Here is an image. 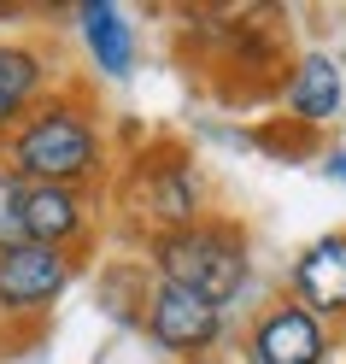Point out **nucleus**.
<instances>
[{"mask_svg": "<svg viewBox=\"0 0 346 364\" xmlns=\"http://www.w3.org/2000/svg\"><path fill=\"white\" fill-rule=\"evenodd\" d=\"M77 24H82V41H88V53H94V65L106 77H129L135 71V36L124 24V12L112 6V0H82L77 6Z\"/></svg>", "mask_w": 346, "mask_h": 364, "instance_id": "9b49d317", "label": "nucleus"}, {"mask_svg": "<svg viewBox=\"0 0 346 364\" xmlns=\"http://www.w3.org/2000/svg\"><path fill=\"white\" fill-rule=\"evenodd\" d=\"M323 358H329V323L311 317L306 306L282 300L252 323L247 364H323Z\"/></svg>", "mask_w": 346, "mask_h": 364, "instance_id": "423d86ee", "label": "nucleus"}, {"mask_svg": "<svg viewBox=\"0 0 346 364\" xmlns=\"http://www.w3.org/2000/svg\"><path fill=\"white\" fill-rule=\"evenodd\" d=\"M141 212L153 223V235H176V230H188V223L205 218V188H200L194 165L176 147L147 159V171H141Z\"/></svg>", "mask_w": 346, "mask_h": 364, "instance_id": "39448f33", "label": "nucleus"}, {"mask_svg": "<svg viewBox=\"0 0 346 364\" xmlns=\"http://www.w3.org/2000/svg\"><path fill=\"white\" fill-rule=\"evenodd\" d=\"M323 171H329V176H335V182H346V147H335V153H329V159H323Z\"/></svg>", "mask_w": 346, "mask_h": 364, "instance_id": "ddd939ff", "label": "nucleus"}, {"mask_svg": "<svg viewBox=\"0 0 346 364\" xmlns=\"http://www.w3.org/2000/svg\"><path fill=\"white\" fill-rule=\"evenodd\" d=\"M88 235V200L82 188H59V182H30V241L36 247H77Z\"/></svg>", "mask_w": 346, "mask_h": 364, "instance_id": "9d476101", "label": "nucleus"}, {"mask_svg": "<svg viewBox=\"0 0 346 364\" xmlns=\"http://www.w3.org/2000/svg\"><path fill=\"white\" fill-rule=\"evenodd\" d=\"M12 176L24 182H59V188H82L100 176V124L82 95H48L24 124L0 147Z\"/></svg>", "mask_w": 346, "mask_h": 364, "instance_id": "f257e3e1", "label": "nucleus"}, {"mask_svg": "<svg viewBox=\"0 0 346 364\" xmlns=\"http://www.w3.org/2000/svg\"><path fill=\"white\" fill-rule=\"evenodd\" d=\"M77 259L53 253V247H12L0 253V317H41L59 306V294L71 288Z\"/></svg>", "mask_w": 346, "mask_h": 364, "instance_id": "20e7f679", "label": "nucleus"}, {"mask_svg": "<svg viewBox=\"0 0 346 364\" xmlns=\"http://www.w3.org/2000/svg\"><path fill=\"white\" fill-rule=\"evenodd\" d=\"M288 288H293V306H306L311 317H323V323L346 317V230L317 235L306 253L293 259Z\"/></svg>", "mask_w": 346, "mask_h": 364, "instance_id": "0eeeda50", "label": "nucleus"}, {"mask_svg": "<svg viewBox=\"0 0 346 364\" xmlns=\"http://www.w3.org/2000/svg\"><path fill=\"white\" fill-rule=\"evenodd\" d=\"M141 329L153 347H165L176 358H205L223 341V311L212 300H200V294L176 288V282H147L141 294Z\"/></svg>", "mask_w": 346, "mask_h": 364, "instance_id": "7ed1b4c3", "label": "nucleus"}, {"mask_svg": "<svg viewBox=\"0 0 346 364\" xmlns=\"http://www.w3.org/2000/svg\"><path fill=\"white\" fill-rule=\"evenodd\" d=\"M153 270L158 282H176L229 311L252 288V253H247V230L229 218H200L176 235H153Z\"/></svg>", "mask_w": 346, "mask_h": 364, "instance_id": "f03ea898", "label": "nucleus"}, {"mask_svg": "<svg viewBox=\"0 0 346 364\" xmlns=\"http://www.w3.org/2000/svg\"><path fill=\"white\" fill-rule=\"evenodd\" d=\"M12 247H36L30 241V182L24 176H0V253Z\"/></svg>", "mask_w": 346, "mask_h": 364, "instance_id": "f8f14e48", "label": "nucleus"}, {"mask_svg": "<svg viewBox=\"0 0 346 364\" xmlns=\"http://www.w3.org/2000/svg\"><path fill=\"white\" fill-rule=\"evenodd\" d=\"M0 176H6V159H0Z\"/></svg>", "mask_w": 346, "mask_h": 364, "instance_id": "4468645a", "label": "nucleus"}, {"mask_svg": "<svg viewBox=\"0 0 346 364\" xmlns=\"http://www.w3.org/2000/svg\"><path fill=\"white\" fill-rule=\"evenodd\" d=\"M48 100V59L24 41H0V141Z\"/></svg>", "mask_w": 346, "mask_h": 364, "instance_id": "6e6552de", "label": "nucleus"}, {"mask_svg": "<svg viewBox=\"0 0 346 364\" xmlns=\"http://www.w3.org/2000/svg\"><path fill=\"white\" fill-rule=\"evenodd\" d=\"M340 106H346V82H340V65L329 53H299L293 65V77H288V112H293V124H329L340 118Z\"/></svg>", "mask_w": 346, "mask_h": 364, "instance_id": "1a4fd4ad", "label": "nucleus"}]
</instances>
